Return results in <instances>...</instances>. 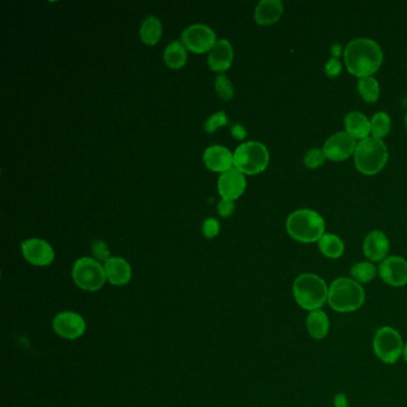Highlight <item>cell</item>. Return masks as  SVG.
<instances>
[{
	"label": "cell",
	"mask_w": 407,
	"mask_h": 407,
	"mask_svg": "<svg viewBox=\"0 0 407 407\" xmlns=\"http://www.w3.org/2000/svg\"><path fill=\"white\" fill-rule=\"evenodd\" d=\"M344 60L352 75L364 78L377 72L384 60V53L376 41L360 37L349 42L344 51Z\"/></svg>",
	"instance_id": "6da1fadb"
},
{
	"label": "cell",
	"mask_w": 407,
	"mask_h": 407,
	"mask_svg": "<svg viewBox=\"0 0 407 407\" xmlns=\"http://www.w3.org/2000/svg\"><path fill=\"white\" fill-rule=\"evenodd\" d=\"M363 287L349 277H340L328 287V304L335 312L352 313L363 306Z\"/></svg>",
	"instance_id": "7a4b0ae2"
},
{
	"label": "cell",
	"mask_w": 407,
	"mask_h": 407,
	"mask_svg": "<svg viewBox=\"0 0 407 407\" xmlns=\"http://www.w3.org/2000/svg\"><path fill=\"white\" fill-rule=\"evenodd\" d=\"M292 295L304 311H316L328 302V287L316 273H301L292 283Z\"/></svg>",
	"instance_id": "3957f363"
},
{
	"label": "cell",
	"mask_w": 407,
	"mask_h": 407,
	"mask_svg": "<svg viewBox=\"0 0 407 407\" xmlns=\"http://www.w3.org/2000/svg\"><path fill=\"white\" fill-rule=\"evenodd\" d=\"M287 232L294 240L309 244L324 235L325 221L321 214L312 209H299L287 219Z\"/></svg>",
	"instance_id": "277c9868"
},
{
	"label": "cell",
	"mask_w": 407,
	"mask_h": 407,
	"mask_svg": "<svg viewBox=\"0 0 407 407\" xmlns=\"http://www.w3.org/2000/svg\"><path fill=\"white\" fill-rule=\"evenodd\" d=\"M354 157L356 169L366 176H373L379 174L387 164V146L382 140L369 136L357 143Z\"/></svg>",
	"instance_id": "5b68a950"
},
{
	"label": "cell",
	"mask_w": 407,
	"mask_h": 407,
	"mask_svg": "<svg viewBox=\"0 0 407 407\" xmlns=\"http://www.w3.org/2000/svg\"><path fill=\"white\" fill-rule=\"evenodd\" d=\"M233 155L234 167L243 174H261L269 164V150L258 141L241 143Z\"/></svg>",
	"instance_id": "8992f818"
},
{
	"label": "cell",
	"mask_w": 407,
	"mask_h": 407,
	"mask_svg": "<svg viewBox=\"0 0 407 407\" xmlns=\"http://www.w3.org/2000/svg\"><path fill=\"white\" fill-rule=\"evenodd\" d=\"M403 337L392 326H382L375 332L373 350L376 357L386 364H396L403 356Z\"/></svg>",
	"instance_id": "52a82bcc"
},
{
	"label": "cell",
	"mask_w": 407,
	"mask_h": 407,
	"mask_svg": "<svg viewBox=\"0 0 407 407\" xmlns=\"http://www.w3.org/2000/svg\"><path fill=\"white\" fill-rule=\"evenodd\" d=\"M75 285L87 292H96L107 281L104 266L93 258L83 257L75 261L72 271Z\"/></svg>",
	"instance_id": "ba28073f"
},
{
	"label": "cell",
	"mask_w": 407,
	"mask_h": 407,
	"mask_svg": "<svg viewBox=\"0 0 407 407\" xmlns=\"http://www.w3.org/2000/svg\"><path fill=\"white\" fill-rule=\"evenodd\" d=\"M217 36L213 29L205 24L190 25L183 32L182 44L186 49L194 53H205L210 51L217 44Z\"/></svg>",
	"instance_id": "9c48e42d"
},
{
	"label": "cell",
	"mask_w": 407,
	"mask_h": 407,
	"mask_svg": "<svg viewBox=\"0 0 407 407\" xmlns=\"http://www.w3.org/2000/svg\"><path fill=\"white\" fill-rule=\"evenodd\" d=\"M356 147L357 143L351 135L347 131H338L326 140L323 150L330 160L342 162L355 153Z\"/></svg>",
	"instance_id": "30bf717a"
},
{
	"label": "cell",
	"mask_w": 407,
	"mask_h": 407,
	"mask_svg": "<svg viewBox=\"0 0 407 407\" xmlns=\"http://www.w3.org/2000/svg\"><path fill=\"white\" fill-rule=\"evenodd\" d=\"M379 275L386 285L403 287L407 285V261L399 256H389L379 265Z\"/></svg>",
	"instance_id": "8fae6325"
},
{
	"label": "cell",
	"mask_w": 407,
	"mask_h": 407,
	"mask_svg": "<svg viewBox=\"0 0 407 407\" xmlns=\"http://www.w3.org/2000/svg\"><path fill=\"white\" fill-rule=\"evenodd\" d=\"M53 328L56 335L65 340H77L83 336L86 330V323L83 316L75 312H61L54 318Z\"/></svg>",
	"instance_id": "7c38bea8"
},
{
	"label": "cell",
	"mask_w": 407,
	"mask_h": 407,
	"mask_svg": "<svg viewBox=\"0 0 407 407\" xmlns=\"http://www.w3.org/2000/svg\"><path fill=\"white\" fill-rule=\"evenodd\" d=\"M22 252L30 264L36 266H47L54 261V251L52 246L44 239L32 238L22 243Z\"/></svg>",
	"instance_id": "4fadbf2b"
},
{
	"label": "cell",
	"mask_w": 407,
	"mask_h": 407,
	"mask_svg": "<svg viewBox=\"0 0 407 407\" xmlns=\"http://www.w3.org/2000/svg\"><path fill=\"white\" fill-rule=\"evenodd\" d=\"M245 176L235 167L226 171L219 177V194L221 195V198L225 200H231V201L237 200L245 191Z\"/></svg>",
	"instance_id": "5bb4252c"
},
{
	"label": "cell",
	"mask_w": 407,
	"mask_h": 407,
	"mask_svg": "<svg viewBox=\"0 0 407 407\" xmlns=\"http://www.w3.org/2000/svg\"><path fill=\"white\" fill-rule=\"evenodd\" d=\"M389 240L381 231H372L363 241L364 256L373 261H382L387 258Z\"/></svg>",
	"instance_id": "9a60e30c"
},
{
	"label": "cell",
	"mask_w": 407,
	"mask_h": 407,
	"mask_svg": "<svg viewBox=\"0 0 407 407\" xmlns=\"http://www.w3.org/2000/svg\"><path fill=\"white\" fill-rule=\"evenodd\" d=\"M203 162L210 171L214 172H226L231 170L234 165V155L228 148L224 146H210L205 150Z\"/></svg>",
	"instance_id": "2e32d148"
},
{
	"label": "cell",
	"mask_w": 407,
	"mask_h": 407,
	"mask_svg": "<svg viewBox=\"0 0 407 407\" xmlns=\"http://www.w3.org/2000/svg\"><path fill=\"white\" fill-rule=\"evenodd\" d=\"M233 61V48L228 40L217 41L214 47L209 51L208 65L213 71L225 72L231 67Z\"/></svg>",
	"instance_id": "e0dca14e"
},
{
	"label": "cell",
	"mask_w": 407,
	"mask_h": 407,
	"mask_svg": "<svg viewBox=\"0 0 407 407\" xmlns=\"http://www.w3.org/2000/svg\"><path fill=\"white\" fill-rule=\"evenodd\" d=\"M104 270H105L107 280L110 282L111 285H124L131 281V265L128 264V261H124L123 258H109L104 264Z\"/></svg>",
	"instance_id": "ac0fdd59"
},
{
	"label": "cell",
	"mask_w": 407,
	"mask_h": 407,
	"mask_svg": "<svg viewBox=\"0 0 407 407\" xmlns=\"http://www.w3.org/2000/svg\"><path fill=\"white\" fill-rule=\"evenodd\" d=\"M345 131L349 135H351L355 140H364L369 138V134L372 133L370 121L363 112L360 111H351L344 119Z\"/></svg>",
	"instance_id": "d6986e66"
},
{
	"label": "cell",
	"mask_w": 407,
	"mask_h": 407,
	"mask_svg": "<svg viewBox=\"0 0 407 407\" xmlns=\"http://www.w3.org/2000/svg\"><path fill=\"white\" fill-rule=\"evenodd\" d=\"M283 13L281 0H261L254 11V20L261 25L276 23Z\"/></svg>",
	"instance_id": "ffe728a7"
},
{
	"label": "cell",
	"mask_w": 407,
	"mask_h": 407,
	"mask_svg": "<svg viewBox=\"0 0 407 407\" xmlns=\"http://www.w3.org/2000/svg\"><path fill=\"white\" fill-rule=\"evenodd\" d=\"M306 328L313 340H324L330 331V319L328 314L321 309L309 312L306 318Z\"/></svg>",
	"instance_id": "44dd1931"
},
{
	"label": "cell",
	"mask_w": 407,
	"mask_h": 407,
	"mask_svg": "<svg viewBox=\"0 0 407 407\" xmlns=\"http://www.w3.org/2000/svg\"><path fill=\"white\" fill-rule=\"evenodd\" d=\"M162 34V22L155 16L147 17L140 28V37L147 46H155L160 41Z\"/></svg>",
	"instance_id": "7402d4cb"
},
{
	"label": "cell",
	"mask_w": 407,
	"mask_h": 407,
	"mask_svg": "<svg viewBox=\"0 0 407 407\" xmlns=\"http://www.w3.org/2000/svg\"><path fill=\"white\" fill-rule=\"evenodd\" d=\"M318 246L325 257L337 259L342 257L344 253L345 246L343 240L336 234H324L318 241Z\"/></svg>",
	"instance_id": "603a6c76"
},
{
	"label": "cell",
	"mask_w": 407,
	"mask_h": 407,
	"mask_svg": "<svg viewBox=\"0 0 407 407\" xmlns=\"http://www.w3.org/2000/svg\"><path fill=\"white\" fill-rule=\"evenodd\" d=\"M186 59H188V56H186V47L179 41H174L169 44L164 52L165 63L172 70L182 68L186 65Z\"/></svg>",
	"instance_id": "cb8c5ba5"
},
{
	"label": "cell",
	"mask_w": 407,
	"mask_h": 407,
	"mask_svg": "<svg viewBox=\"0 0 407 407\" xmlns=\"http://www.w3.org/2000/svg\"><path fill=\"white\" fill-rule=\"evenodd\" d=\"M377 273H379V268H376L372 261L356 263L350 269L352 280L358 282L360 285L372 282L377 276Z\"/></svg>",
	"instance_id": "d4e9b609"
},
{
	"label": "cell",
	"mask_w": 407,
	"mask_h": 407,
	"mask_svg": "<svg viewBox=\"0 0 407 407\" xmlns=\"http://www.w3.org/2000/svg\"><path fill=\"white\" fill-rule=\"evenodd\" d=\"M357 90L360 92L361 97L368 103H374L379 99L380 84L374 77L360 78L357 83Z\"/></svg>",
	"instance_id": "484cf974"
},
{
	"label": "cell",
	"mask_w": 407,
	"mask_h": 407,
	"mask_svg": "<svg viewBox=\"0 0 407 407\" xmlns=\"http://www.w3.org/2000/svg\"><path fill=\"white\" fill-rule=\"evenodd\" d=\"M370 127H372L373 136L382 140V138L387 136L388 133L391 131V117H389L387 112L379 111V112H376L373 116L372 121H370Z\"/></svg>",
	"instance_id": "4316f807"
},
{
	"label": "cell",
	"mask_w": 407,
	"mask_h": 407,
	"mask_svg": "<svg viewBox=\"0 0 407 407\" xmlns=\"http://www.w3.org/2000/svg\"><path fill=\"white\" fill-rule=\"evenodd\" d=\"M215 90L219 97L224 101H230L234 97V87L225 75H219L215 79Z\"/></svg>",
	"instance_id": "83f0119b"
},
{
	"label": "cell",
	"mask_w": 407,
	"mask_h": 407,
	"mask_svg": "<svg viewBox=\"0 0 407 407\" xmlns=\"http://www.w3.org/2000/svg\"><path fill=\"white\" fill-rule=\"evenodd\" d=\"M328 159L325 155L323 148H312L309 150L304 158V164L309 169H316V167H321L324 164L325 160Z\"/></svg>",
	"instance_id": "f1b7e54d"
},
{
	"label": "cell",
	"mask_w": 407,
	"mask_h": 407,
	"mask_svg": "<svg viewBox=\"0 0 407 407\" xmlns=\"http://www.w3.org/2000/svg\"><path fill=\"white\" fill-rule=\"evenodd\" d=\"M226 124H228V119H227L225 111H218L207 119L206 123H205V129H206L207 133H214L218 128L226 126Z\"/></svg>",
	"instance_id": "f546056e"
},
{
	"label": "cell",
	"mask_w": 407,
	"mask_h": 407,
	"mask_svg": "<svg viewBox=\"0 0 407 407\" xmlns=\"http://www.w3.org/2000/svg\"><path fill=\"white\" fill-rule=\"evenodd\" d=\"M202 232L208 239L217 237L220 232V222L215 218L206 219L202 225Z\"/></svg>",
	"instance_id": "4dcf8cb0"
},
{
	"label": "cell",
	"mask_w": 407,
	"mask_h": 407,
	"mask_svg": "<svg viewBox=\"0 0 407 407\" xmlns=\"http://www.w3.org/2000/svg\"><path fill=\"white\" fill-rule=\"evenodd\" d=\"M91 252L99 261H107L110 256L108 245L102 240H95L91 244Z\"/></svg>",
	"instance_id": "1f68e13d"
},
{
	"label": "cell",
	"mask_w": 407,
	"mask_h": 407,
	"mask_svg": "<svg viewBox=\"0 0 407 407\" xmlns=\"http://www.w3.org/2000/svg\"><path fill=\"white\" fill-rule=\"evenodd\" d=\"M342 72V63L336 58H330L325 65V73L330 78H336L337 75Z\"/></svg>",
	"instance_id": "d6a6232c"
},
{
	"label": "cell",
	"mask_w": 407,
	"mask_h": 407,
	"mask_svg": "<svg viewBox=\"0 0 407 407\" xmlns=\"http://www.w3.org/2000/svg\"><path fill=\"white\" fill-rule=\"evenodd\" d=\"M234 208H235V205L233 201L222 198V201H220L218 205V213L224 218H227L233 214Z\"/></svg>",
	"instance_id": "836d02e7"
},
{
	"label": "cell",
	"mask_w": 407,
	"mask_h": 407,
	"mask_svg": "<svg viewBox=\"0 0 407 407\" xmlns=\"http://www.w3.org/2000/svg\"><path fill=\"white\" fill-rule=\"evenodd\" d=\"M231 133L233 135V138H237V140H244L246 138V135H247L245 127L240 124V123H237V124L232 126Z\"/></svg>",
	"instance_id": "e575fe53"
},
{
	"label": "cell",
	"mask_w": 407,
	"mask_h": 407,
	"mask_svg": "<svg viewBox=\"0 0 407 407\" xmlns=\"http://www.w3.org/2000/svg\"><path fill=\"white\" fill-rule=\"evenodd\" d=\"M335 407H349L348 396L345 393H338L333 399Z\"/></svg>",
	"instance_id": "d590c367"
},
{
	"label": "cell",
	"mask_w": 407,
	"mask_h": 407,
	"mask_svg": "<svg viewBox=\"0 0 407 407\" xmlns=\"http://www.w3.org/2000/svg\"><path fill=\"white\" fill-rule=\"evenodd\" d=\"M342 48H343L342 47V44H333L332 48H331V54H332V58H336V59L340 58V54H342Z\"/></svg>",
	"instance_id": "8d00e7d4"
},
{
	"label": "cell",
	"mask_w": 407,
	"mask_h": 407,
	"mask_svg": "<svg viewBox=\"0 0 407 407\" xmlns=\"http://www.w3.org/2000/svg\"><path fill=\"white\" fill-rule=\"evenodd\" d=\"M403 360H405V362L407 363V343L406 344L403 345Z\"/></svg>",
	"instance_id": "74e56055"
},
{
	"label": "cell",
	"mask_w": 407,
	"mask_h": 407,
	"mask_svg": "<svg viewBox=\"0 0 407 407\" xmlns=\"http://www.w3.org/2000/svg\"><path fill=\"white\" fill-rule=\"evenodd\" d=\"M405 122H406V128H407V114H406V119H405Z\"/></svg>",
	"instance_id": "f35d334b"
}]
</instances>
